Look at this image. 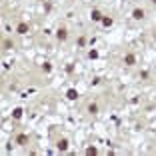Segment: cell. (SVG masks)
I'll return each instance as SVG.
<instances>
[{
	"mask_svg": "<svg viewBox=\"0 0 156 156\" xmlns=\"http://www.w3.org/2000/svg\"><path fill=\"white\" fill-rule=\"evenodd\" d=\"M102 16H104V14H102L98 8H94V10L90 12V20H92V22H100V20H102Z\"/></svg>",
	"mask_w": 156,
	"mask_h": 156,
	"instance_id": "52a82bcc",
	"label": "cell"
},
{
	"mask_svg": "<svg viewBox=\"0 0 156 156\" xmlns=\"http://www.w3.org/2000/svg\"><path fill=\"white\" fill-rule=\"evenodd\" d=\"M122 2H128V0H122Z\"/></svg>",
	"mask_w": 156,
	"mask_h": 156,
	"instance_id": "d6986e66",
	"label": "cell"
},
{
	"mask_svg": "<svg viewBox=\"0 0 156 156\" xmlns=\"http://www.w3.org/2000/svg\"><path fill=\"white\" fill-rule=\"evenodd\" d=\"M150 4H152V6H156V0H150Z\"/></svg>",
	"mask_w": 156,
	"mask_h": 156,
	"instance_id": "ac0fdd59",
	"label": "cell"
},
{
	"mask_svg": "<svg viewBox=\"0 0 156 156\" xmlns=\"http://www.w3.org/2000/svg\"><path fill=\"white\" fill-rule=\"evenodd\" d=\"M28 142H30V136H28V134H24V132L16 134V138H14V144H18V146H26Z\"/></svg>",
	"mask_w": 156,
	"mask_h": 156,
	"instance_id": "7a4b0ae2",
	"label": "cell"
},
{
	"mask_svg": "<svg viewBox=\"0 0 156 156\" xmlns=\"http://www.w3.org/2000/svg\"><path fill=\"white\" fill-rule=\"evenodd\" d=\"M98 110H100V108H98V104H94V102H92V104H88V114H98Z\"/></svg>",
	"mask_w": 156,
	"mask_h": 156,
	"instance_id": "7c38bea8",
	"label": "cell"
},
{
	"mask_svg": "<svg viewBox=\"0 0 156 156\" xmlns=\"http://www.w3.org/2000/svg\"><path fill=\"white\" fill-rule=\"evenodd\" d=\"M78 46H80V48H84V46H86V36H80V38H78Z\"/></svg>",
	"mask_w": 156,
	"mask_h": 156,
	"instance_id": "9a60e30c",
	"label": "cell"
},
{
	"mask_svg": "<svg viewBox=\"0 0 156 156\" xmlns=\"http://www.w3.org/2000/svg\"><path fill=\"white\" fill-rule=\"evenodd\" d=\"M122 64H124V66H128V68L136 66V64H138L136 54H134V52H126V54H124V58H122Z\"/></svg>",
	"mask_w": 156,
	"mask_h": 156,
	"instance_id": "6da1fadb",
	"label": "cell"
},
{
	"mask_svg": "<svg viewBox=\"0 0 156 156\" xmlns=\"http://www.w3.org/2000/svg\"><path fill=\"white\" fill-rule=\"evenodd\" d=\"M98 154V148L96 146H88L86 148V156H96Z\"/></svg>",
	"mask_w": 156,
	"mask_h": 156,
	"instance_id": "4fadbf2b",
	"label": "cell"
},
{
	"mask_svg": "<svg viewBox=\"0 0 156 156\" xmlns=\"http://www.w3.org/2000/svg\"><path fill=\"white\" fill-rule=\"evenodd\" d=\"M140 78H142V80H148V78H150V74H148V70H142V72H140Z\"/></svg>",
	"mask_w": 156,
	"mask_h": 156,
	"instance_id": "2e32d148",
	"label": "cell"
},
{
	"mask_svg": "<svg viewBox=\"0 0 156 156\" xmlns=\"http://www.w3.org/2000/svg\"><path fill=\"white\" fill-rule=\"evenodd\" d=\"M88 58H90V60H96L98 58V50H88Z\"/></svg>",
	"mask_w": 156,
	"mask_h": 156,
	"instance_id": "5bb4252c",
	"label": "cell"
},
{
	"mask_svg": "<svg viewBox=\"0 0 156 156\" xmlns=\"http://www.w3.org/2000/svg\"><path fill=\"white\" fill-rule=\"evenodd\" d=\"M66 38H68V28L60 26L58 30H56V40L58 42H66Z\"/></svg>",
	"mask_w": 156,
	"mask_h": 156,
	"instance_id": "277c9868",
	"label": "cell"
},
{
	"mask_svg": "<svg viewBox=\"0 0 156 156\" xmlns=\"http://www.w3.org/2000/svg\"><path fill=\"white\" fill-rule=\"evenodd\" d=\"M66 98H68V100H76L78 98V90L76 88H68V90H66Z\"/></svg>",
	"mask_w": 156,
	"mask_h": 156,
	"instance_id": "9c48e42d",
	"label": "cell"
},
{
	"mask_svg": "<svg viewBox=\"0 0 156 156\" xmlns=\"http://www.w3.org/2000/svg\"><path fill=\"white\" fill-rule=\"evenodd\" d=\"M146 18V10L140 8V6H136V8H132V20H144Z\"/></svg>",
	"mask_w": 156,
	"mask_h": 156,
	"instance_id": "3957f363",
	"label": "cell"
},
{
	"mask_svg": "<svg viewBox=\"0 0 156 156\" xmlns=\"http://www.w3.org/2000/svg\"><path fill=\"white\" fill-rule=\"evenodd\" d=\"M56 148H58V152H66L68 150V138H60L56 142Z\"/></svg>",
	"mask_w": 156,
	"mask_h": 156,
	"instance_id": "5b68a950",
	"label": "cell"
},
{
	"mask_svg": "<svg viewBox=\"0 0 156 156\" xmlns=\"http://www.w3.org/2000/svg\"><path fill=\"white\" fill-rule=\"evenodd\" d=\"M66 72H68V74L74 72V64H72V62H70V64H66Z\"/></svg>",
	"mask_w": 156,
	"mask_h": 156,
	"instance_id": "e0dca14e",
	"label": "cell"
},
{
	"mask_svg": "<svg viewBox=\"0 0 156 156\" xmlns=\"http://www.w3.org/2000/svg\"><path fill=\"white\" fill-rule=\"evenodd\" d=\"M22 114H24V110L20 108V106L12 110V118H14V120H20V118H22Z\"/></svg>",
	"mask_w": 156,
	"mask_h": 156,
	"instance_id": "8fae6325",
	"label": "cell"
},
{
	"mask_svg": "<svg viewBox=\"0 0 156 156\" xmlns=\"http://www.w3.org/2000/svg\"><path fill=\"white\" fill-rule=\"evenodd\" d=\"M100 24H102V26H104V28H110L112 24H114V18H110V16H102Z\"/></svg>",
	"mask_w": 156,
	"mask_h": 156,
	"instance_id": "ba28073f",
	"label": "cell"
},
{
	"mask_svg": "<svg viewBox=\"0 0 156 156\" xmlns=\"http://www.w3.org/2000/svg\"><path fill=\"white\" fill-rule=\"evenodd\" d=\"M28 30H30V26H28V22H18V26H16V34H26Z\"/></svg>",
	"mask_w": 156,
	"mask_h": 156,
	"instance_id": "8992f818",
	"label": "cell"
},
{
	"mask_svg": "<svg viewBox=\"0 0 156 156\" xmlns=\"http://www.w3.org/2000/svg\"><path fill=\"white\" fill-rule=\"evenodd\" d=\"M2 48H4V50H12V48H14V42L10 40V38H4V40H2Z\"/></svg>",
	"mask_w": 156,
	"mask_h": 156,
	"instance_id": "30bf717a",
	"label": "cell"
}]
</instances>
